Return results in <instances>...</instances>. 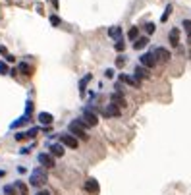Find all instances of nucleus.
<instances>
[{
  "label": "nucleus",
  "instance_id": "39448f33",
  "mask_svg": "<svg viewBox=\"0 0 191 195\" xmlns=\"http://www.w3.org/2000/svg\"><path fill=\"white\" fill-rule=\"evenodd\" d=\"M60 141H62V145L70 147V149H77V147H79L77 139H75V137H73L71 133H64V135H60Z\"/></svg>",
  "mask_w": 191,
  "mask_h": 195
},
{
  "label": "nucleus",
  "instance_id": "9b49d317",
  "mask_svg": "<svg viewBox=\"0 0 191 195\" xmlns=\"http://www.w3.org/2000/svg\"><path fill=\"white\" fill-rule=\"evenodd\" d=\"M120 79L124 83H128V85H133V87H141V81H139V79H135V77H131V75H126V74H122L120 75Z\"/></svg>",
  "mask_w": 191,
  "mask_h": 195
},
{
  "label": "nucleus",
  "instance_id": "c85d7f7f",
  "mask_svg": "<svg viewBox=\"0 0 191 195\" xmlns=\"http://www.w3.org/2000/svg\"><path fill=\"white\" fill-rule=\"evenodd\" d=\"M124 64H126V60H124V56H118V60H116V66H118V68H122Z\"/></svg>",
  "mask_w": 191,
  "mask_h": 195
},
{
  "label": "nucleus",
  "instance_id": "7ed1b4c3",
  "mask_svg": "<svg viewBox=\"0 0 191 195\" xmlns=\"http://www.w3.org/2000/svg\"><path fill=\"white\" fill-rule=\"evenodd\" d=\"M81 120H83V124L89 126V128H93V126L99 124V116H97L93 110H89V108H87V110H83V118H81Z\"/></svg>",
  "mask_w": 191,
  "mask_h": 195
},
{
  "label": "nucleus",
  "instance_id": "423d86ee",
  "mask_svg": "<svg viewBox=\"0 0 191 195\" xmlns=\"http://www.w3.org/2000/svg\"><path fill=\"white\" fill-rule=\"evenodd\" d=\"M156 62H158V60H156V56L152 54V52H147V54L141 56V64H143L147 70H149V68H155V66H156Z\"/></svg>",
  "mask_w": 191,
  "mask_h": 195
},
{
  "label": "nucleus",
  "instance_id": "6e6552de",
  "mask_svg": "<svg viewBox=\"0 0 191 195\" xmlns=\"http://www.w3.org/2000/svg\"><path fill=\"white\" fill-rule=\"evenodd\" d=\"M152 54L156 56V60H162V62H168V60L172 58V54L168 52V50H166L164 47H158V48H156V50H155V52H152Z\"/></svg>",
  "mask_w": 191,
  "mask_h": 195
},
{
  "label": "nucleus",
  "instance_id": "393cba45",
  "mask_svg": "<svg viewBox=\"0 0 191 195\" xmlns=\"http://www.w3.org/2000/svg\"><path fill=\"white\" fill-rule=\"evenodd\" d=\"M31 112H33V103H31V100H27V106H25V116H31Z\"/></svg>",
  "mask_w": 191,
  "mask_h": 195
},
{
  "label": "nucleus",
  "instance_id": "4be33fe9",
  "mask_svg": "<svg viewBox=\"0 0 191 195\" xmlns=\"http://www.w3.org/2000/svg\"><path fill=\"white\" fill-rule=\"evenodd\" d=\"M4 195H16V185H4Z\"/></svg>",
  "mask_w": 191,
  "mask_h": 195
},
{
  "label": "nucleus",
  "instance_id": "c9c22d12",
  "mask_svg": "<svg viewBox=\"0 0 191 195\" xmlns=\"http://www.w3.org/2000/svg\"><path fill=\"white\" fill-rule=\"evenodd\" d=\"M37 195H50V193H48V191H39Z\"/></svg>",
  "mask_w": 191,
  "mask_h": 195
},
{
  "label": "nucleus",
  "instance_id": "412c9836",
  "mask_svg": "<svg viewBox=\"0 0 191 195\" xmlns=\"http://www.w3.org/2000/svg\"><path fill=\"white\" fill-rule=\"evenodd\" d=\"M27 122H29V116H21L19 120H16V122H14V124H12V128H19V126L27 124Z\"/></svg>",
  "mask_w": 191,
  "mask_h": 195
},
{
  "label": "nucleus",
  "instance_id": "72a5a7b5",
  "mask_svg": "<svg viewBox=\"0 0 191 195\" xmlns=\"http://www.w3.org/2000/svg\"><path fill=\"white\" fill-rule=\"evenodd\" d=\"M106 77H114V70H112V68L106 70Z\"/></svg>",
  "mask_w": 191,
  "mask_h": 195
},
{
  "label": "nucleus",
  "instance_id": "473e14b6",
  "mask_svg": "<svg viewBox=\"0 0 191 195\" xmlns=\"http://www.w3.org/2000/svg\"><path fill=\"white\" fill-rule=\"evenodd\" d=\"M29 151H31V147H23V149H21V151H19V153H21V155H27V153H29Z\"/></svg>",
  "mask_w": 191,
  "mask_h": 195
},
{
  "label": "nucleus",
  "instance_id": "5701e85b",
  "mask_svg": "<svg viewBox=\"0 0 191 195\" xmlns=\"http://www.w3.org/2000/svg\"><path fill=\"white\" fill-rule=\"evenodd\" d=\"M170 12H172V6H170V4H168V6H166V12L162 14V18H160V21H166L168 18H170Z\"/></svg>",
  "mask_w": 191,
  "mask_h": 195
},
{
  "label": "nucleus",
  "instance_id": "7c9ffc66",
  "mask_svg": "<svg viewBox=\"0 0 191 195\" xmlns=\"http://www.w3.org/2000/svg\"><path fill=\"white\" fill-rule=\"evenodd\" d=\"M183 27H185V31L189 33V31H191V21H189V19H183Z\"/></svg>",
  "mask_w": 191,
  "mask_h": 195
},
{
  "label": "nucleus",
  "instance_id": "9d476101",
  "mask_svg": "<svg viewBox=\"0 0 191 195\" xmlns=\"http://www.w3.org/2000/svg\"><path fill=\"white\" fill-rule=\"evenodd\" d=\"M102 114H104V116H108V118H112V116H120V108L116 106V104H108L104 110H102Z\"/></svg>",
  "mask_w": 191,
  "mask_h": 195
},
{
  "label": "nucleus",
  "instance_id": "a211bd4d",
  "mask_svg": "<svg viewBox=\"0 0 191 195\" xmlns=\"http://www.w3.org/2000/svg\"><path fill=\"white\" fill-rule=\"evenodd\" d=\"M108 35H110V37H112V39H118V41H120L122 29H120V27H110V29H108Z\"/></svg>",
  "mask_w": 191,
  "mask_h": 195
},
{
  "label": "nucleus",
  "instance_id": "a878e982",
  "mask_svg": "<svg viewBox=\"0 0 191 195\" xmlns=\"http://www.w3.org/2000/svg\"><path fill=\"white\" fill-rule=\"evenodd\" d=\"M23 139H27V133L25 132H18L16 133V141H23Z\"/></svg>",
  "mask_w": 191,
  "mask_h": 195
},
{
  "label": "nucleus",
  "instance_id": "0eeeda50",
  "mask_svg": "<svg viewBox=\"0 0 191 195\" xmlns=\"http://www.w3.org/2000/svg\"><path fill=\"white\" fill-rule=\"evenodd\" d=\"M39 162H41V166H45V168H52V166H56V162H54V156L52 155H47V153H41L39 156Z\"/></svg>",
  "mask_w": 191,
  "mask_h": 195
},
{
  "label": "nucleus",
  "instance_id": "f03ea898",
  "mask_svg": "<svg viewBox=\"0 0 191 195\" xmlns=\"http://www.w3.org/2000/svg\"><path fill=\"white\" fill-rule=\"evenodd\" d=\"M47 180H48V176H47L45 168H35L31 172V176H29V184L35 185V187H39V185H45Z\"/></svg>",
  "mask_w": 191,
  "mask_h": 195
},
{
  "label": "nucleus",
  "instance_id": "b1692460",
  "mask_svg": "<svg viewBox=\"0 0 191 195\" xmlns=\"http://www.w3.org/2000/svg\"><path fill=\"white\" fill-rule=\"evenodd\" d=\"M114 48L118 50V52H122V50L126 48V43H124V41H116V45H114Z\"/></svg>",
  "mask_w": 191,
  "mask_h": 195
},
{
  "label": "nucleus",
  "instance_id": "e433bc0d",
  "mask_svg": "<svg viewBox=\"0 0 191 195\" xmlns=\"http://www.w3.org/2000/svg\"><path fill=\"white\" fill-rule=\"evenodd\" d=\"M187 41H189V45H191V31L187 33Z\"/></svg>",
  "mask_w": 191,
  "mask_h": 195
},
{
  "label": "nucleus",
  "instance_id": "1a4fd4ad",
  "mask_svg": "<svg viewBox=\"0 0 191 195\" xmlns=\"http://www.w3.org/2000/svg\"><path fill=\"white\" fill-rule=\"evenodd\" d=\"M110 100H112V104H116L118 108H124V106H128L126 99L122 97V93H112V95H110Z\"/></svg>",
  "mask_w": 191,
  "mask_h": 195
},
{
  "label": "nucleus",
  "instance_id": "2eb2a0df",
  "mask_svg": "<svg viewBox=\"0 0 191 195\" xmlns=\"http://www.w3.org/2000/svg\"><path fill=\"white\" fill-rule=\"evenodd\" d=\"M18 70H19V74H23V75H31L33 74V68L29 66L27 62H21L19 66H18Z\"/></svg>",
  "mask_w": 191,
  "mask_h": 195
},
{
  "label": "nucleus",
  "instance_id": "f3484780",
  "mask_svg": "<svg viewBox=\"0 0 191 195\" xmlns=\"http://www.w3.org/2000/svg\"><path fill=\"white\" fill-rule=\"evenodd\" d=\"M50 155L52 156H62L64 155V147L62 145H50Z\"/></svg>",
  "mask_w": 191,
  "mask_h": 195
},
{
  "label": "nucleus",
  "instance_id": "2f4dec72",
  "mask_svg": "<svg viewBox=\"0 0 191 195\" xmlns=\"http://www.w3.org/2000/svg\"><path fill=\"white\" fill-rule=\"evenodd\" d=\"M50 23H52V25H58V23H60V18L52 16V18H50Z\"/></svg>",
  "mask_w": 191,
  "mask_h": 195
},
{
  "label": "nucleus",
  "instance_id": "cd10ccee",
  "mask_svg": "<svg viewBox=\"0 0 191 195\" xmlns=\"http://www.w3.org/2000/svg\"><path fill=\"white\" fill-rule=\"evenodd\" d=\"M155 29H156V27H155V23H147V33H149V35H152V33H155Z\"/></svg>",
  "mask_w": 191,
  "mask_h": 195
},
{
  "label": "nucleus",
  "instance_id": "c756f323",
  "mask_svg": "<svg viewBox=\"0 0 191 195\" xmlns=\"http://www.w3.org/2000/svg\"><path fill=\"white\" fill-rule=\"evenodd\" d=\"M0 74H8V66L4 62H0Z\"/></svg>",
  "mask_w": 191,
  "mask_h": 195
},
{
  "label": "nucleus",
  "instance_id": "6ab92c4d",
  "mask_svg": "<svg viewBox=\"0 0 191 195\" xmlns=\"http://www.w3.org/2000/svg\"><path fill=\"white\" fill-rule=\"evenodd\" d=\"M14 185H16V189L19 191V195H27V185L23 182H16Z\"/></svg>",
  "mask_w": 191,
  "mask_h": 195
},
{
  "label": "nucleus",
  "instance_id": "dca6fc26",
  "mask_svg": "<svg viewBox=\"0 0 191 195\" xmlns=\"http://www.w3.org/2000/svg\"><path fill=\"white\" fill-rule=\"evenodd\" d=\"M147 75H149V70H147V68H143V66H137L135 68V79H143Z\"/></svg>",
  "mask_w": 191,
  "mask_h": 195
},
{
  "label": "nucleus",
  "instance_id": "bb28decb",
  "mask_svg": "<svg viewBox=\"0 0 191 195\" xmlns=\"http://www.w3.org/2000/svg\"><path fill=\"white\" fill-rule=\"evenodd\" d=\"M27 133V137H35L37 133H39V128H31V129H29V132H25Z\"/></svg>",
  "mask_w": 191,
  "mask_h": 195
},
{
  "label": "nucleus",
  "instance_id": "f8f14e48",
  "mask_svg": "<svg viewBox=\"0 0 191 195\" xmlns=\"http://www.w3.org/2000/svg\"><path fill=\"white\" fill-rule=\"evenodd\" d=\"M37 120H39L43 126H50V124H52V120H54V118H52V114H48V112H41L39 116H37Z\"/></svg>",
  "mask_w": 191,
  "mask_h": 195
},
{
  "label": "nucleus",
  "instance_id": "4468645a",
  "mask_svg": "<svg viewBox=\"0 0 191 195\" xmlns=\"http://www.w3.org/2000/svg\"><path fill=\"white\" fill-rule=\"evenodd\" d=\"M147 45H149V37H139V39L133 43V48H135V50H141V48H145Z\"/></svg>",
  "mask_w": 191,
  "mask_h": 195
},
{
  "label": "nucleus",
  "instance_id": "f257e3e1",
  "mask_svg": "<svg viewBox=\"0 0 191 195\" xmlns=\"http://www.w3.org/2000/svg\"><path fill=\"white\" fill-rule=\"evenodd\" d=\"M85 124H83V120H73L71 122V124L68 126V129H70V133L73 135V137H75V139H77V137H79V139H87V137H89V135H87L85 133Z\"/></svg>",
  "mask_w": 191,
  "mask_h": 195
},
{
  "label": "nucleus",
  "instance_id": "aec40b11",
  "mask_svg": "<svg viewBox=\"0 0 191 195\" xmlns=\"http://www.w3.org/2000/svg\"><path fill=\"white\" fill-rule=\"evenodd\" d=\"M128 37L129 39H139V27H129V31H128Z\"/></svg>",
  "mask_w": 191,
  "mask_h": 195
},
{
  "label": "nucleus",
  "instance_id": "ddd939ff",
  "mask_svg": "<svg viewBox=\"0 0 191 195\" xmlns=\"http://www.w3.org/2000/svg\"><path fill=\"white\" fill-rule=\"evenodd\" d=\"M168 41H170V45L176 47L180 43V29H172L170 33H168Z\"/></svg>",
  "mask_w": 191,
  "mask_h": 195
},
{
  "label": "nucleus",
  "instance_id": "f704fd0d",
  "mask_svg": "<svg viewBox=\"0 0 191 195\" xmlns=\"http://www.w3.org/2000/svg\"><path fill=\"white\" fill-rule=\"evenodd\" d=\"M6 60H8V62H14V60H16V58H14L12 54H6Z\"/></svg>",
  "mask_w": 191,
  "mask_h": 195
},
{
  "label": "nucleus",
  "instance_id": "20e7f679",
  "mask_svg": "<svg viewBox=\"0 0 191 195\" xmlns=\"http://www.w3.org/2000/svg\"><path fill=\"white\" fill-rule=\"evenodd\" d=\"M83 189L89 193V195H99V191H100V185H99V182L95 178H89L87 182L83 184Z\"/></svg>",
  "mask_w": 191,
  "mask_h": 195
}]
</instances>
